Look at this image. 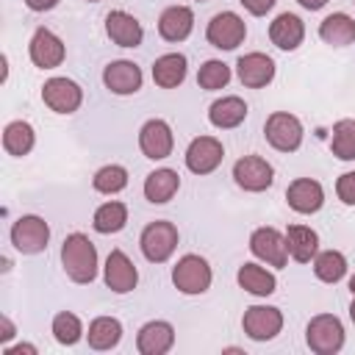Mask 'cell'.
<instances>
[{
	"label": "cell",
	"mask_w": 355,
	"mask_h": 355,
	"mask_svg": "<svg viewBox=\"0 0 355 355\" xmlns=\"http://www.w3.org/2000/svg\"><path fill=\"white\" fill-rule=\"evenodd\" d=\"M313 275L322 283H338L347 275V258L338 250H322L313 255Z\"/></svg>",
	"instance_id": "obj_32"
},
{
	"label": "cell",
	"mask_w": 355,
	"mask_h": 355,
	"mask_svg": "<svg viewBox=\"0 0 355 355\" xmlns=\"http://www.w3.org/2000/svg\"><path fill=\"white\" fill-rule=\"evenodd\" d=\"M186 72H189V64L183 53H164L153 64V80L161 89H178L186 80Z\"/></svg>",
	"instance_id": "obj_25"
},
{
	"label": "cell",
	"mask_w": 355,
	"mask_h": 355,
	"mask_svg": "<svg viewBox=\"0 0 355 355\" xmlns=\"http://www.w3.org/2000/svg\"><path fill=\"white\" fill-rule=\"evenodd\" d=\"M105 33H108V39H111L116 47H139L141 39H144L141 22H139L133 14L122 11V8L105 14Z\"/></svg>",
	"instance_id": "obj_19"
},
{
	"label": "cell",
	"mask_w": 355,
	"mask_h": 355,
	"mask_svg": "<svg viewBox=\"0 0 355 355\" xmlns=\"http://www.w3.org/2000/svg\"><path fill=\"white\" fill-rule=\"evenodd\" d=\"M175 344V327L164 319H153L139 327L136 333V349L141 355H166Z\"/></svg>",
	"instance_id": "obj_18"
},
{
	"label": "cell",
	"mask_w": 355,
	"mask_h": 355,
	"mask_svg": "<svg viewBox=\"0 0 355 355\" xmlns=\"http://www.w3.org/2000/svg\"><path fill=\"white\" fill-rule=\"evenodd\" d=\"M103 277H105V286L114 291V294H128L136 288L139 283V272L133 266V261L122 252V250H111L108 258H105V266H103Z\"/></svg>",
	"instance_id": "obj_16"
},
{
	"label": "cell",
	"mask_w": 355,
	"mask_h": 355,
	"mask_svg": "<svg viewBox=\"0 0 355 355\" xmlns=\"http://www.w3.org/2000/svg\"><path fill=\"white\" fill-rule=\"evenodd\" d=\"M92 186L100 191V194H116L128 186V169L122 164H105L94 172L92 178Z\"/></svg>",
	"instance_id": "obj_34"
},
{
	"label": "cell",
	"mask_w": 355,
	"mask_h": 355,
	"mask_svg": "<svg viewBox=\"0 0 355 355\" xmlns=\"http://www.w3.org/2000/svg\"><path fill=\"white\" fill-rule=\"evenodd\" d=\"M28 55H31L33 67L55 69V67H61L67 50H64V42L50 28H36L33 36H31V44H28Z\"/></svg>",
	"instance_id": "obj_14"
},
{
	"label": "cell",
	"mask_w": 355,
	"mask_h": 355,
	"mask_svg": "<svg viewBox=\"0 0 355 355\" xmlns=\"http://www.w3.org/2000/svg\"><path fill=\"white\" fill-rule=\"evenodd\" d=\"M139 247H141V255L150 263H164L178 250V227L166 219L150 222L139 236Z\"/></svg>",
	"instance_id": "obj_3"
},
{
	"label": "cell",
	"mask_w": 355,
	"mask_h": 355,
	"mask_svg": "<svg viewBox=\"0 0 355 355\" xmlns=\"http://www.w3.org/2000/svg\"><path fill=\"white\" fill-rule=\"evenodd\" d=\"M125 225H128V205L119 202V200L103 202V205L94 211V216H92V227H94L97 233H103V236L119 233Z\"/></svg>",
	"instance_id": "obj_31"
},
{
	"label": "cell",
	"mask_w": 355,
	"mask_h": 355,
	"mask_svg": "<svg viewBox=\"0 0 355 355\" xmlns=\"http://www.w3.org/2000/svg\"><path fill=\"white\" fill-rule=\"evenodd\" d=\"M236 75L247 89H263L275 78V61L266 53H244L236 61Z\"/></svg>",
	"instance_id": "obj_20"
},
{
	"label": "cell",
	"mask_w": 355,
	"mask_h": 355,
	"mask_svg": "<svg viewBox=\"0 0 355 355\" xmlns=\"http://www.w3.org/2000/svg\"><path fill=\"white\" fill-rule=\"evenodd\" d=\"M183 158H186L189 172H194V175H211L222 164L225 147H222V141L216 136H197L186 147V155Z\"/></svg>",
	"instance_id": "obj_13"
},
{
	"label": "cell",
	"mask_w": 355,
	"mask_h": 355,
	"mask_svg": "<svg viewBox=\"0 0 355 355\" xmlns=\"http://www.w3.org/2000/svg\"><path fill=\"white\" fill-rule=\"evenodd\" d=\"M302 8H308V11H319V8H324L327 6V0H297Z\"/></svg>",
	"instance_id": "obj_42"
},
{
	"label": "cell",
	"mask_w": 355,
	"mask_h": 355,
	"mask_svg": "<svg viewBox=\"0 0 355 355\" xmlns=\"http://www.w3.org/2000/svg\"><path fill=\"white\" fill-rule=\"evenodd\" d=\"M319 39L330 47H347L355 42V19L344 11H336V14H327L322 22H319Z\"/></svg>",
	"instance_id": "obj_26"
},
{
	"label": "cell",
	"mask_w": 355,
	"mask_h": 355,
	"mask_svg": "<svg viewBox=\"0 0 355 355\" xmlns=\"http://www.w3.org/2000/svg\"><path fill=\"white\" fill-rule=\"evenodd\" d=\"M86 338H89L92 349H100V352L114 349L122 341V322L114 319V316H97V319H92Z\"/></svg>",
	"instance_id": "obj_29"
},
{
	"label": "cell",
	"mask_w": 355,
	"mask_h": 355,
	"mask_svg": "<svg viewBox=\"0 0 355 355\" xmlns=\"http://www.w3.org/2000/svg\"><path fill=\"white\" fill-rule=\"evenodd\" d=\"M349 319L355 322V297H352V302H349Z\"/></svg>",
	"instance_id": "obj_43"
},
{
	"label": "cell",
	"mask_w": 355,
	"mask_h": 355,
	"mask_svg": "<svg viewBox=\"0 0 355 355\" xmlns=\"http://www.w3.org/2000/svg\"><path fill=\"white\" fill-rule=\"evenodd\" d=\"M14 333H17L14 322L3 313V316H0V341H3V344H6V341H11V338H14Z\"/></svg>",
	"instance_id": "obj_39"
},
{
	"label": "cell",
	"mask_w": 355,
	"mask_h": 355,
	"mask_svg": "<svg viewBox=\"0 0 355 355\" xmlns=\"http://www.w3.org/2000/svg\"><path fill=\"white\" fill-rule=\"evenodd\" d=\"M197 3H205V0H197Z\"/></svg>",
	"instance_id": "obj_46"
},
{
	"label": "cell",
	"mask_w": 355,
	"mask_h": 355,
	"mask_svg": "<svg viewBox=\"0 0 355 355\" xmlns=\"http://www.w3.org/2000/svg\"><path fill=\"white\" fill-rule=\"evenodd\" d=\"M139 147L144 153V158L150 161H164L172 155V147H175V136H172V128L166 119H147L139 130Z\"/></svg>",
	"instance_id": "obj_12"
},
{
	"label": "cell",
	"mask_w": 355,
	"mask_h": 355,
	"mask_svg": "<svg viewBox=\"0 0 355 355\" xmlns=\"http://www.w3.org/2000/svg\"><path fill=\"white\" fill-rule=\"evenodd\" d=\"M61 266L72 283H92L97 277V247L86 233H69L61 244Z\"/></svg>",
	"instance_id": "obj_1"
},
{
	"label": "cell",
	"mask_w": 355,
	"mask_h": 355,
	"mask_svg": "<svg viewBox=\"0 0 355 355\" xmlns=\"http://www.w3.org/2000/svg\"><path fill=\"white\" fill-rule=\"evenodd\" d=\"M269 39H272L275 47L291 53V50H297V47L302 44V39H305V25H302V19H300L297 14L283 11V14H277V17L269 22Z\"/></svg>",
	"instance_id": "obj_21"
},
{
	"label": "cell",
	"mask_w": 355,
	"mask_h": 355,
	"mask_svg": "<svg viewBox=\"0 0 355 355\" xmlns=\"http://www.w3.org/2000/svg\"><path fill=\"white\" fill-rule=\"evenodd\" d=\"M336 194L344 205H355V172H344L336 180Z\"/></svg>",
	"instance_id": "obj_37"
},
{
	"label": "cell",
	"mask_w": 355,
	"mask_h": 355,
	"mask_svg": "<svg viewBox=\"0 0 355 355\" xmlns=\"http://www.w3.org/2000/svg\"><path fill=\"white\" fill-rule=\"evenodd\" d=\"M33 144H36V133H33L31 122L14 119V122L6 125V130H3V147H6L8 155L22 158V155H28L33 150Z\"/></svg>",
	"instance_id": "obj_30"
},
{
	"label": "cell",
	"mask_w": 355,
	"mask_h": 355,
	"mask_svg": "<svg viewBox=\"0 0 355 355\" xmlns=\"http://www.w3.org/2000/svg\"><path fill=\"white\" fill-rule=\"evenodd\" d=\"M141 69L139 64L128 61V58H119V61H111L105 69H103V83L111 94H119V97H128V94H136L141 89Z\"/></svg>",
	"instance_id": "obj_15"
},
{
	"label": "cell",
	"mask_w": 355,
	"mask_h": 355,
	"mask_svg": "<svg viewBox=\"0 0 355 355\" xmlns=\"http://www.w3.org/2000/svg\"><path fill=\"white\" fill-rule=\"evenodd\" d=\"M250 252L263 261L266 266L283 269L288 261V247H286V233L275 230V227H258L250 236Z\"/></svg>",
	"instance_id": "obj_9"
},
{
	"label": "cell",
	"mask_w": 355,
	"mask_h": 355,
	"mask_svg": "<svg viewBox=\"0 0 355 355\" xmlns=\"http://www.w3.org/2000/svg\"><path fill=\"white\" fill-rule=\"evenodd\" d=\"M247 119V103L236 94H227V97H219L211 103L208 108V122L219 130H230V128H239L241 122Z\"/></svg>",
	"instance_id": "obj_23"
},
{
	"label": "cell",
	"mask_w": 355,
	"mask_h": 355,
	"mask_svg": "<svg viewBox=\"0 0 355 355\" xmlns=\"http://www.w3.org/2000/svg\"><path fill=\"white\" fill-rule=\"evenodd\" d=\"M233 180H236L239 189L258 194V191H266L275 183V169L261 155H244L233 164Z\"/></svg>",
	"instance_id": "obj_8"
},
{
	"label": "cell",
	"mask_w": 355,
	"mask_h": 355,
	"mask_svg": "<svg viewBox=\"0 0 355 355\" xmlns=\"http://www.w3.org/2000/svg\"><path fill=\"white\" fill-rule=\"evenodd\" d=\"M286 247H288V255L297 263H308L319 252V236L308 225H288V230H286Z\"/></svg>",
	"instance_id": "obj_27"
},
{
	"label": "cell",
	"mask_w": 355,
	"mask_h": 355,
	"mask_svg": "<svg viewBox=\"0 0 355 355\" xmlns=\"http://www.w3.org/2000/svg\"><path fill=\"white\" fill-rule=\"evenodd\" d=\"M305 341L316 355H336L344 347V324L336 313H319L305 327Z\"/></svg>",
	"instance_id": "obj_2"
},
{
	"label": "cell",
	"mask_w": 355,
	"mask_h": 355,
	"mask_svg": "<svg viewBox=\"0 0 355 355\" xmlns=\"http://www.w3.org/2000/svg\"><path fill=\"white\" fill-rule=\"evenodd\" d=\"M42 100L55 114H75L83 103V89L69 78H50L42 86Z\"/></svg>",
	"instance_id": "obj_11"
},
{
	"label": "cell",
	"mask_w": 355,
	"mask_h": 355,
	"mask_svg": "<svg viewBox=\"0 0 355 355\" xmlns=\"http://www.w3.org/2000/svg\"><path fill=\"white\" fill-rule=\"evenodd\" d=\"M330 150L341 161H355V119H338L333 125Z\"/></svg>",
	"instance_id": "obj_33"
},
{
	"label": "cell",
	"mask_w": 355,
	"mask_h": 355,
	"mask_svg": "<svg viewBox=\"0 0 355 355\" xmlns=\"http://www.w3.org/2000/svg\"><path fill=\"white\" fill-rule=\"evenodd\" d=\"M349 291H352V297H355V275L349 277Z\"/></svg>",
	"instance_id": "obj_44"
},
{
	"label": "cell",
	"mask_w": 355,
	"mask_h": 355,
	"mask_svg": "<svg viewBox=\"0 0 355 355\" xmlns=\"http://www.w3.org/2000/svg\"><path fill=\"white\" fill-rule=\"evenodd\" d=\"M178 189H180V175L175 169H169V166H161V169H155V172H150L144 178V197L153 205L169 202L178 194Z\"/></svg>",
	"instance_id": "obj_24"
},
{
	"label": "cell",
	"mask_w": 355,
	"mask_h": 355,
	"mask_svg": "<svg viewBox=\"0 0 355 355\" xmlns=\"http://www.w3.org/2000/svg\"><path fill=\"white\" fill-rule=\"evenodd\" d=\"M89 3H100V0H89Z\"/></svg>",
	"instance_id": "obj_45"
},
{
	"label": "cell",
	"mask_w": 355,
	"mask_h": 355,
	"mask_svg": "<svg viewBox=\"0 0 355 355\" xmlns=\"http://www.w3.org/2000/svg\"><path fill=\"white\" fill-rule=\"evenodd\" d=\"M236 280H239V286H241L244 291H250L252 297H269V294H275V288H277V277H275L269 269L258 266V263H244V266H239Z\"/></svg>",
	"instance_id": "obj_28"
},
{
	"label": "cell",
	"mask_w": 355,
	"mask_h": 355,
	"mask_svg": "<svg viewBox=\"0 0 355 355\" xmlns=\"http://www.w3.org/2000/svg\"><path fill=\"white\" fill-rule=\"evenodd\" d=\"M211 280H214V272L202 255L189 252L172 266V283L180 294H202L211 288Z\"/></svg>",
	"instance_id": "obj_4"
},
{
	"label": "cell",
	"mask_w": 355,
	"mask_h": 355,
	"mask_svg": "<svg viewBox=\"0 0 355 355\" xmlns=\"http://www.w3.org/2000/svg\"><path fill=\"white\" fill-rule=\"evenodd\" d=\"M247 36V25L236 11H219L211 17L208 28H205V39L208 44H214L216 50H236Z\"/></svg>",
	"instance_id": "obj_7"
},
{
	"label": "cell",
	"mask_w": 355,
	"mask_h": 355,
	"mask_svg": "<svg viewBox=\"0 0 355 355\" xmlns=\"http://www.w3.org/2000/svg\"><path fill=\"white\" fill-rule=\"evenodd\" d=\"M53 338L64 347H72L83 338V324L72 311H61L53 316Z\"/></svg>",
	"instance_id": "obj_35"
},
{
	"label": "cell",
	"mask_w": 355,
	"mask_h": 355,
	"mask_svg": "<svg viewBox=\"0 0 355 355\" xmlns=\"http://www.w3.org/2000/svg\"><path fill=\"white\" fill-rule=\"evenodd\" d=\"M25 6H28L31 11H50V8L58 6V0H25Z\"/></svg>",
	"instance_id": "obj_41"
},
{
	"label": "cell",
	"mask_w": 355,
	"mask_h": 355,
	"mask_svg": "<svg viewBox=\"0 0 355 355\" xmlns=\"http://www.w3.org/2000/svg\"><path fill=\"white\" fill-rule=\"evenodd\" d=\"M39 349L33 344H14V347H6L3 355H36Z\"/></svg>",
	"instance_id": "obj_40"
},
{
	"label": "cell",
	"mask_w": 355,
	"mask_h": 355,
	"mask_svg": "<svg viewBox=\"0 0 355 355\" xmlns=\"http://www.w3.org/2000/svg\"><path fill=\"white\" fill-rule=\"evenodd\" d=\"M252 17H263L266 11H272V6L277 3V0H239Z\"/></svg>",
	"instance_id": "obj_38"
},
{
	"label": "cell",
	"mask_w": 355,
	"mask_h": 355,
	"mask_svg": "<svg viewBox=\"0 0 355 355\" xmlns=\"http://www.w3.org/2000/svg\"><path fill=\"white\" fill-rule=\"evenodd\" d=\"M241 327L252 341H272L283 330V313L275 305H250L241 316Z\"/></svg>",
	"instance_id": "obj_10"
},
{
	"label": "cell",
	"mask_w": 355,
	"mask_h": 355,
	"mask_svg": "<svg viewBox=\"0 0 355 355\" xmlns=\"http://www.w3.org/2000/svg\"><path fill=\"white\" fill-rule=\"evenodd\" d=\"M227 80H230V67L219 58H208L197 72V83L205 92H219L227 86Z\"/></svg>",
	"instance_id": "obj_36"
},
{
	"label": "cell",
	"mask_w": 355,
	"mask_h": 355,
	"mask_svg": "<svg viewBox=\"0 0 355 355\" xmlns=\"http://www.w3.org/2000/svg\"><path fill=\"white\" fill-rule=\"evenodd\" d=\"M263 136H266V141H269L275 150H280V153H294V150L302 144L305 130H302V122H300L294 114H288V111H275V114L266 116Z\"/></svg>",
	"instance_id": "obj_5"
},
{
	"label": "cell",
	"mask_w": 355,
	"mask_h": 355,
	"mask_svg": "<svg viewBox=\"0 0 355 355\" xmlns=\"http://www.w3.org/2000/svg\"><path fill=\"white\" fill-rule=\"evenodd\" d=\"M286 202L297 214H316L324 205V189L313 178H297L286 189Z\"/></svg>",
	"instance_id": "obj_17"
},
{
	"label": "cell",
	"mask_w": 355,
	"mask_h": 355,
	"mask_svg": "<svg viewBox=\"0 0 355 355\" xmlns=\"http://www.w3.org/2000/svg\"><path fill=\"white\" fill-rule=\"evenodd\" d=\"M194 31V11L189 6H169L158 17V33L164 42H183Z\"/></svg>",
	"instance_id": "obj_22"
},
{
	"label": "cell",
	"mask_w": 355,
	"mask_h": 355,
	"mask_svg": "<svg viewBox=\"0 0 355 355\" xmlns=\"http://www.w3.org/2000/svg\"><path fill=\"white\" fill-rule=\"evenodd\" d=\"M47 241H50V225L36 214H25L11 225V244L22 255H36L47 250Z\"/></svg>",
	"instance_id": "obj_6"
}]
</instances>
